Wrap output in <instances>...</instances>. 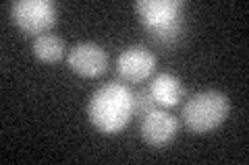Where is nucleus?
<instances>
[{
  "instance_id": "1",
  "label": "nucleus",
  "mask_w": 249,
  "mask_h": 165,
  "mask_svg": "<svg viewBox=\"0 0 249 165\" xmlns=\"http://www.w3.org/2000/svg\"><path fill=\"white\" fill-rule=\"evenodd\" d=\"M88 116L100 132L116 135L133 118V91L124 83L116 81L102 85L89 97Z\"/></svg>"
},
{
  "instance_id": "5",
  "label": "nucleus",
  "mask_w": 249,
  "mask_h": 165,
  "mask_svg": "<svg viewBox=\"0 0 249 165\" xmlns=\"http://www.w3.org/2000/svg\"><path fill=\"white\" fill-rule=\"evenodd\" d=\"M139 132H142V138L147 145H152L156 149L166 147L178 135V120L173 114H168L166 109L156 107L145 116H142Z\"/></svg>"
},
{
  "instance_id": "3",
  "label": "nucleus",
  "mask_w": 249,
  "mask_h": 165,
  "mask_svg": "<svg viewBox=\"0 0 249 165\" xmlns=\"http://www.w3.org/2000/svg\"><path fill=\"white\" fill-rule=\"evenodd\" d=\"M135 11L143 27L162 44H175L183 29L181 0H137Z\"/></svg>"
},
{
  "instance_id": "6",
  "label": "nucleus",
  "mask_w": 249,
  "mask_h": 165,
  "mask_svg": "<svg viewBox=\"0 0 249 165\" xmlns=\"http://www.w3.org/2000/svg\"><path fill=\"white\" fill-rule=\"evenodd\" d=\"M67 62L73 73L85 78H96L106 70L108 66V54L102 45L93 42H81L69 52Z\"/></svg>"
},
{
  "instance_id": "9",
  "label": "nucleus",
  "mask_w": 249,
  "mask_h": 165,
  "mask_svg": "<svg viewBox=\"0 0 249 165\" xmlns=\"http://www.w3.org/2000/svg\"><path fill=\"white\" fill-rule=\"evenodd\" d=\"M31 50H34L37 60L52 64V62H58L62 56H65V42H62L58 35L44 33V35L34 39V45H31Z\"/></svg>"
},
{
  "instance_id": "8",
  "label": "nucleus",
  "mask_w": 249,
  "mask_h": 165,
  "mask_svg": "<svg viewBox=\"0 0 249 165\" xmlns=\"http://www.w3.org/2000/svg\"><path fill=\"white\" fill-rule=\"evenodd\" d=\"M150 93L158 107H175L181 104L185 87L178 76L170 73H158L150 83Z\"/></svg>"
},
{
  "instance_id": "2",
  "label": "nucleus",
  "mask_w": 249,
  "mask_h": 165,
  "mask_svg": "<svg viewBox=\"0 0 249 165\" xmlns=\"http://www.w3.org/2000/svg\"><path fill=\"white\" fill-rule=\"evenodd\" d=\"M231 101L222 91H199L185 101L181 109V118L185 126L196 135H206L218 128L229 118Z\"/></svg>"
},
{
  "instance_id": "10",
  "label": "nucleus",
  "mask_w": 249,
  "mask_h": 165,
  "mask_svg": "<svg viewBox=\"0 0 249 165\" xmlns=\"http://www.w3.org/2000/svg\"><path fill=\"white\" fill-rule=\"evenodd\" d=\"M158 107V104L154 101L150 89H142V91H133V114H142L145 116L147 112Z\"/></svg>"
},
{
  "instance_id": "4",
  "label": "nucleus",
  "mask_w": 249,
  "mask_h": 165,
  "mask_svg": "<svg viewBox=\"0 0 249 165\" xmlns=\"http://www.w3.org/2000/svg\"><path fill=\"white\" fill-rule=\"evenodd\" d=\"M11 17L23 33L36 39L56 23L58 11L52 0H17L11 4Z\"/></svg>"
},
{
  "instance_id": "7",
  "label": "nucleus",
  "mask_w": 249,
  "mask_h": 165,
  "mask_svg": "<svg viewBox=\"0 0 249 165\" xmlns=\"http://www.w3.org/2000/svg\"><path fill=\"white\" fill-rule=\"evenodd\" d=\"M156 68V56L142 48V45H131L123 50L119 60H116V70L127 83H143L150 78Z\"/></svg>"
}]
</instances>
